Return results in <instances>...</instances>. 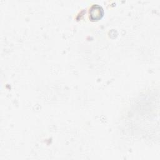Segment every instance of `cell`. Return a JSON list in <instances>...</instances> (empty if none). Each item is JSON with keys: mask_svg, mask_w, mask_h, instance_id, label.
<instances>
[{"mask_svg": "<svg viewBox=\"0 0 160 160\" xmlns=\"http://www.w3.org/2000/svg\"><path fill=\"white\" fill-rule=\"evenodd\" d=\"M90 15L92 20L99 19L103 15V10L100 6L98 4L94 5L91 9Z\"/></svg>", "mask_w": 160, "mask_h": 160, "instance_id": "6da1fadb", "label": "cell"}]
</instances>
